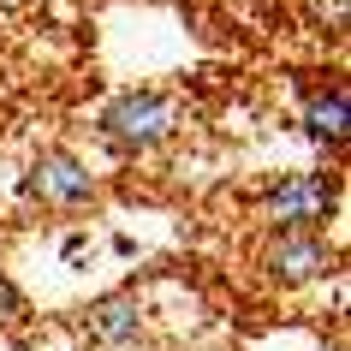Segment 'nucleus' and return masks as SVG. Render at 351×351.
Here are the masks:
<instances>
[{"label": "nucleus", "instance_id": "1", "mask_svg": "<svg viewBox=\"0 0 351 351\" xmlns=\"http://www.w3.org/2000/svg\"><path fill=\"white\" fill-rule=\"evenodd\" d=\"M179 131V108L167 90H119L108 108L95 113V137L108 155L119 161H137V155H155Z\"/></svg>", "mask_w": 351, "mask_h": 351}, {"label": "nucleus", "instance_id": "2", "mask_svg": "<svg viewBox=\"0 0 351 351\" xmlns=\"http://www.w3.org/2000/svg\"><path fill=\"white\" fill-rule=\"evenodd\" d=\"M256 208L268 226H315L328 232V221L339 215V173L304 167V173H280L256 191Z\"/></svg>", "mask_w": 351, "mask_h": 351}, {"label": "nucleus", "instance_id": "3", "mask_svg": "<svg viewBox=\"0 0 351 351\" xmlns=\"http://www.w3.org/2000/svg\"><path fill=\"white\" fill-rule=\"evenodd\" d=\"M339 268V250H333L328 232L315 226H274V239L262 244V274L274 280L280 292H298V286H315Z\"/></svg>", "mask_w": 351, "mask_h": 351}, {"label": "nucleus", "instance_id": "4", "mask_svg": "<svg viewBox=\"0 0 351 351\" xmlns=\"http://www.w3.org/2000/svg\"><path fill=\"white\" fill-rule=\"evenodd\" d=\"M24 197L54 215H77L101 197V179L90 173V161H77L72 149H42L36 161L24 167Z\"/></svg>", "mask_w": 351, "mask_h": 351}, {"label": "nucleus", "instance_id": "5", "mask_svg": "<svg viewBox=\"0 0 351 351\" xmlns=\"http://www.w3.org/2000/svg\"><path fill=\"white\" fill-rule=\"evenodd\" d=\"M84 339L101 346V351H131L143 339V304H137V292L95 298L90 310H84Z\"/></svg>", "mask_w": 351, "mask_h": 351}, {"label": "nucleus", "instance_id": "6", "mask_svg": "<svg viewBox=\"0 0 351 351\" xmlns=\"http://www.w3.org/2000/svg\"><path fill=\"white\" fill-rule=\"evenodd\" d=\"M304 131L310 143L322 149H346V131H351V90L333 77V84H310L304 90Z\"/></svg>", "mask_w": 351, "mask_h": 351}, {"label": "nucleus", "instance_id": "7", "mask_svg": "<svg viewBox=\"0 0 351 351\" xmlns=\"http://www.w3.org/2000/svg\"><path fill=\"white\" fill-rule=\"evenodd\" d=\"M24 322V292L12 286V274H0V328H19Z\"/></svg>", "mask_w": 351, "mask_h": 351}]
</instances>
